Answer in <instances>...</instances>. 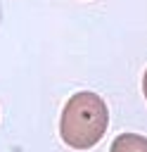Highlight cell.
Here are the masks:
<instances>
[{"label": "cell", "instance_id": "obj_2", "mask_svg": "<svg viewBox=\"0 0 147 152\" xmlns=\"http://www.w3.org/2000/svg\"><path fill=\"white\" fill-rule=\"evenodd\" d=\"M109 152H147V138L138 133H121L114 138Z\"/></svg>", "mask_w": 147, "mask_h": 152}, {"label": "cell", "instance_id": "obj_1", "mask_svg": "<svg viewBox=\"0 0 147 152\" xmlns=\"http://www.w3.org/2000/svg\"><path fill=\"white\" fill-rule=\"evenodd\" d=\"M107 126H109V112L104 100L97 93L81 90L69 97L62 114L59 133L69 147L90 150L104 138Z\"/></svg>", "mask_w": 147, "mask_h": 152}, {"label": "cell", "instance_id": "obj_3", "mask_svg": "<svg viewBox=\"0 0 147 152\" xmlns=\"http://www.w3.org/2000/svg\"><path fill=\"white\" fill-rule=\"evenodd\" d=\"M142 93H145V100H147V71H145V76H142Z\"/></svg>", "mask_w": 147, "mask_h": 152}]
</instances>
